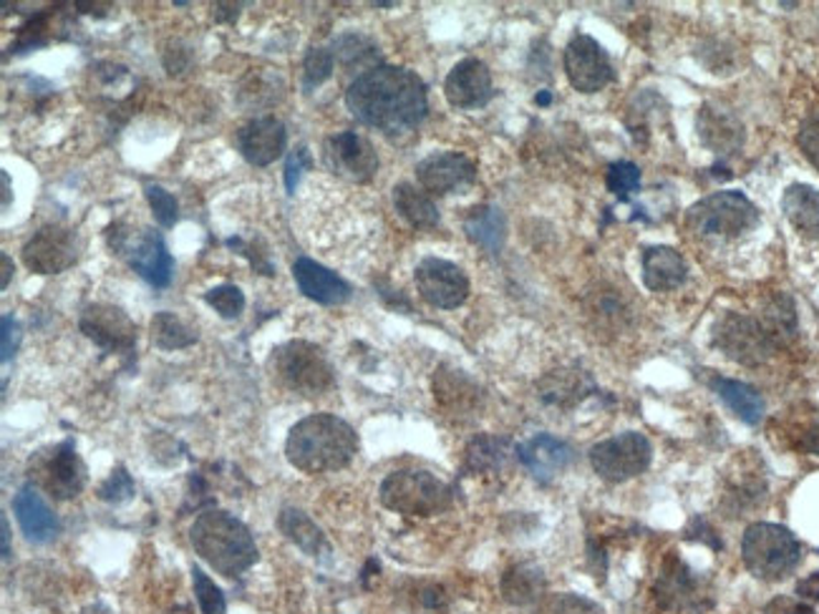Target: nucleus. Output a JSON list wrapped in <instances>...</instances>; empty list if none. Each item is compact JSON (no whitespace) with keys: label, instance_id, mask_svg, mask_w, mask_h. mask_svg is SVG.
Here are the masks:
<instances>
[{"label":"nucleus","instance_id":"obj_42","mask_svg":"<svg viewBox=\"0 0 819 614\" xmlns=\"http://www.w3.org/2000/svg\"><path fill=\"white\" fill-rule=\"evenodd\" d=\"M205 300L210 307H215L217 315H222V318H238V315L245 310V295H242L240 287L234 285H220V287H212L210 293L205 295Z\"/></svg>","mask_w":819,"mask_h":614},{"label":"nucleus","instance_id":"obj_37","mask_svg":"<svg viewBox=\"0 0 819 614\" xmlns=\"http://www.w3.org/2000/svg\"><path fill=\"white\" fill-rule=\"evenodd\" d=\"M334 58L341 61V66L346 68H365L379 58V48L371 39L359 36V33H346V36L336 41Z\"/></svg>","mask_w":819,"mask_h":614},{"label":"nucleus","instance_id":"obj_33","mask_svg":"<svg viewBox=\"0 0 819 614\" xmlns=\"http://www.w3.org/2000/svg\"><path fill=\"white\" fill-rule=\"evenodd\" d=\"M539 396L555 406H572L575 401L586 398L592 391V381L580 371H555L539 383Z\"/></svg>","mask_w":819,"mask_h":614},{"label":"nucleus","instance_id":"obj_12","mask_svg":"<svg viewBox=\"0 0 819 614\" xmlns=\"http://www.w3.org/2000/svg\"><path fill=\"white\" fill-rule=\"evenodd\" d=\"M31 471L39 484L61 502L78 496L86 486V467L78 459L74 441L58 443L48 453L39 456Z\"/></svg>","mask_w":819,"mask_h":614},{"label":"nucleus","instance_id":"obj_13","mask_svg":"<svg viewBox=\"0 0 819 614\" xmlns=\"http://www.w3.org/2000/svg\"><path fill=\"white\" fill-rule=\"evenodd\" d=\"M414 279L424 300L441 310H455L469 297V277L455 262L426 257L416 267Z\"/></svg>","mask_w":819,"mask_h":614},{"label":"nucleus","instance_id":"obj_4","mask_svg":"<svg viewBox=\"0 0 819 614\" xmlns=\"http://www.w3.org/2000/svg\"><path fill=\"white\" fill-rule=\"evenodd\" d=\"M267 365L273 381L295 396L316 398L334 388V368L324 350L305 340H291L275 348Z\"/></svg>","mask_w":819,"mask_h":614},{"label":"nucleus","instance_id":"obj_35","mask_svg":"<svg viewBox=\"0 0 819 614\" xmlns=\"http://www.w3.org/2000/svg\"><path fill=\"white\" fill-rule=\"evenodd\" d=\"M760 322L774 346L789 343V340L797 336L795 303H791L787 295H774L772 300L764 305V315Z\"/></svg>","mask_w":819,"mask_h":614},{"label":"nucleus","instance_id":"obj_3","mask_svg":"<svg viewBox=\"0 0 819 614\" xmlns=\"http://www.w3.org/2000/svg\"><path fill=\"white\" fill-rule=\"evenodd\" d=\"M189 541L197 555L222 577H240L258 561V547L248 526L220 508L197 516L189 529Z\"/></svg>","mask_w":819,"mask_h":614},{"label":"nucleus","instance_id":"obj_29","mask_svg":"<svg viewBox=\"0 0 819 614\" xmlns=\"http://www.w3.org/2000/svg\"><path fill=\"white\" fill-rule=\"evenodd\" d=\"M502 596L515 607H527L543 600L545 577L533 564H517L504 572L502 577Z\"/></svg>","mask_w":819,"mask_h":614},{"label":"nucleus","instance_id":"obj_41","mask_svg":"<svg viewBox=\"0 0 819 614\" xmlns=\"http://www.w3.org/2000/svg\"><path fill=\"white\" fill-rule=\"evenodd\" d=\"M144 195H146V201H150V207H152L156 222H160L162 227H167V230H170V227L177 224L179 205H177V199H174L167 189L160 187V184H146Z\"/></svg>","mask_w":819,"mask_h":614},{"label":"nucleus","instance_id":"obj_25","mask_svg":"<svg viewBox=\"0 0 819 614\" xmlns=\"http://www.w3.org/2000/svg\"><path fill=\"white\" fill-rule=\"evenodd\" d=\"M782 212L807 240H819V189L812 184H789L782 197Z\"/></svg>","mask_w":819,"mask_h":614},{"label":"nucleus","instance_id":"obj_2","mask_svg":"<svg viewBox=\"0 0 819 614\" xmlns=\"http://www.w3.org/2000/svg\"><path fill=\"white\" fill-rule=\"evenodd\" d=\"M359 453V436L343 418L316 414L303 418L287 434L285 456L303 473L341 471Z\"/></svg>","mask_w":819,"mask_h":614},{"label":"nucleus","instance_id":"obj_48","mask_svg":"<svg viewBox=\"0 0 819 614\" xmlns=\"http://www.w3.org/2000/svg\"><path fill=\"white\" fill-rule=\"evenodd\" d=\"M21 343V326L15 322L11 315L3 318V363L11 361V355L19 350Z\"/></svg>","mask_w":819,"mask_h":614},{"label":"nucleus","instance_id":"obj_34","mask_svg":"<svg viewBox=\"0 0 819 614\" xmlns=\"http://www.w3.org/2000/svg\"><path fill=\"white\" fill-rule=\"evenodd\" d=\"M658 600L666 610L688 607L696 600V582L681 561H670L658 584Z\"/></svg>","mask_w":819,"mask_h":614},{"label":"nucleus","instance_id":"obj_38","mask_svg":"<svg viewBox=\"0 0 819 614\" xmlns=\"http://www.w3.org/2000/svg\"><path fill=\"white\" fill-rule=\"evenodd\" d=\"M535 614H605L600 604L580 594H553L537 602Z\"/></svg>","mask_w":819,"mask_h":614},{"label":"nucleus","instance_id":"obj_52","mask_svg":"<svg viewBox=\"0 0 819 614\" xmlns=\"http://www.w3.org/2000/svg\"><path fill=\"white\" fill-rule=\"evenodd\" d=\"M11 272H13L11 257H8V254H3V283H0V287H8V279H11Z\"/></svg>","mask_w":819,"mask_h":614},{"label":"nucleus","instance_id":"obj_10","mask_svg":"<svg viewBox=\"0 0 819 614\" xmlns=\"http://www.w3.org/2000/svg\"><path fill=\"white\" fill-rule=\"evenodd\" d=\"M651 459H653L651 441L643 434L635 431L608 438V441L592 446L590 451L592 469H596L600 479L613 481V484L641 476V473L651 467Z\"/></svg>","mask_w":819,"mask_h":614},{"label":"nucleus","instance_id":"obj_46","mask_svg":"<svg viewBox=\"0 0 819 614\" xmlns=\"http://www.w3.org/2000/svg\"><path fill=\"white\" fill-rule=\"evenodd\" d=\"M310 164H313V160H310L308 149H305V146L293 149L291 156H287V162H285V187H287V191H295V184H298L301 174L308 169Z\"/></svg>","mask_w":819,"mask_h":614},{"label":"nucleus","instance_id":"obj_47","mask_svg":"<svg viewBox=\"0 0 819 614\" xmlns=\"http://www.w3.org/2000/svg\"><path fill=\"white\" fill-rule=\"evenodd\" d=\"M764 614H815L812 604L801 602V600H791V596H777L764 607Z\"/></svg>","mask_w":819,"mask_h":614},{"label":"nucleus","instance_id":"obj_20","mask_svg":"<svg viewBox=\"0 0 819 614\" xmlns=\"http://www.w3.org/2000/svg\"><path fill=\"white\" fill-rule=\"evenodd\" d=\"M517 459L525 463V469L533 473L539 484H550L553 479L568 471V467L575 459L572 449L560 438L555 436H535L533 441L517 449Z\"/></svg>","mask_w":819,"mask_h":614},{"label":"nucleus","instance_id":"obj_44","mask_svg":"<svg viewBox=\"0 0 819 614\" xmlns=\"http://www.w3.org/2000/svg\"><path fill=\"white\" fill-rule=\"evenodd\" d=\"M134 496V481L129 476L127 469H114L109 473V479L99 486V498L109 504H124Z\"/></svg>","mask_w":819,"mask_h":614},{"label":"nucleus","instance_id":"obj_50","mask_svg":"<svg viewBox=\"0 0 819 614\" xmlns=\"http://www.w3.org/2000/svg\"><path fill=\"white\" fill-rule=\"evenodd\" d=\"M799 596H819V572L799 584Z\"/></svg>","mask_w":819,"mask_h":614},{"label":"nucleus","instance_id":"obj_16","mask_svg":"<svg viewBox=\"0 0 819 614\" xmlns=\"http://www.w3.org/2000/svg\"><path fill=\"white\" fill-rule=\"evenodd\" d=\"M81 332L109 353H129L136 343V326L132 318L114 305L96 303L81 313Z\"/></svg>","mask_w":819,"mask_h":614},{"label":"nucleus","instance_id":"obj_1","mask_svg":"<svg viewBox=\"0 0 819 614\" xmlns=\"http://www.w3.org/2000/svg\"><path fill=\"white\" fill-rule=\"evenodd\" d=\"M348 109L361 124L398 136L416 129L426 117L429 99L419 76L398 66H373L346 91Z\"/></svg>","mask_w":819,"mask_h":614},{"label":"nucleus","instance_id":"obj_28","mask_svg":"<svg viewBox=\"0 0 819 614\" xmlns=\"http://www.w3.org/2000/svg\"><path fill=\"white\" fill-rule=\"evenodd\" d=\"M512 453V443L507 438L496 436H477L472 443L467 446L465 453V467L469 473H496L507 467Z\"/></svg>","mask_w":819,"mask_h":614},{"label":"nucleus","instance_id":"obj_26","mask_svg":"<svg viewBox=\"0 0 819 614\" xmlns=\"http://www.w3.org/2000/svg\"><path fill=\"white\" fill-rule=\"evenodd\" d=\"M434 396H437L439 406L457 416L469 414L479 406L477 385L461 371H449V368H439V373L434 375Z\"/></svg>","mask_w":819,"mask_h":614},{"label":"nucleus","instance_id":"obj_21","mask_svg":"<svg viewBox=\"0 0 819 614\" xmlns=\"http://www.w3.org/2000/svg\"><path fill=\"white\" fill-rule=\"evenodd\" d=\"M293 277L301 293L320 305H343L351 297V287L346 279L308 257L293 262Z\"/></svg>","mask_w":819,"mask_h":614},{"label":"nucleus","instance_id":"obj_19","mask_svg":"<svg viewBox=\"0 0 819 614\" xmlns=\"http://www.w3.org/2000/svg\"><path fill=\"white\" fill-rule=\"evenodd\" d=\"M447 101L457 109H477L492 99V74L479 58H465L444 84Z\"/></svg>","mask_w":819,"mask_h":614},{"label":"nucleus","instance_id":"obj_24","mask_svg":"<svg viewBox=\"0 0 819 614\" xmlns=\"http://www.w3.org/2000/svg\"><path fill=\"white\" fill-rule=\"evenodd\" d=\"M686 275V260L674 248H648L643 252V283L653 293L681 287Z\"/></svg>","mask_w":819,"mask_h":614},{"label":"nucleus","instance_id":"obj_53","mask_svg":"<svg viewBox=\"0 0 819 614\" xmlns=\"http://www.w3.org/2000/svg\"><path fill=\"white\" fill-rule=\"evenodd\" d=\"M8 184H11V179H8V174L3 172V207H8V195H11V189H8Z\"/></svg>","mask_w":819,"mask_h":614},{"label":"nucleus","instance_id":"obj_15","mask_svg":"<svg viewBox=\"0 0 819 614\" xmlns=\"http://www.w3.org/2000/svg\"><path fill=\"white\" fill-rule=\"evenodd\" d=\"M565 74L582 94L603 91L613 81V66L596 39L578 33L565 48Z\"/></svg>","mask_w":819,"mask_h":614},{"label":"nucleus","instance_id":"obj_31","mask_svg":"<svg viewBox=\"0 0 819 614\" xmlns=\"http://www.w3.org/2000/svg\"><path fill=\"white\" fill-rule=\"evenodd\" d=\"M394 205L398 215L406 219L408 224L416 230H432L439 224V209L434 201L424 195L422 189H416L414 184H396L394 187Z\"/></svg>","mask_w":819,"mask_h":614},{"label":"nucleus","instance_id":"obj_45","mask_svg":"<svg viewBox=\"0 0 819 614\" xmlns=\"http://www.w3.org/2000/svg\"><path fill=\"white\" fill-rule=\"evenodd\" d=\"M797 144L801 149V154L809 160V164H812L815 169H819V113L805 119V124L799 127Z\"/></svg>","mask_w":819,"mask_h":614},{"label":"nucleus","instance_id":"obj_9","mask_svg":"<svg viewBox=\"0 0 819 614\" xmlns=\"http://www.w3.org/2000/svg\"><path fill=\"white\" fill-rule=\"evenodd\" d=\"M713 346L742 365H762L769 361L774 348H777L766 336L762 322L742 313L721 315L713 326Z\"/></svg>","mask_w":819,"mask_h":614},{"label":"nucleus","instance_id":"obj_17","mask_svg":"<svg viewBox=\"0 0 819 614\" xmlns=\"http://www.w3.org/2000/svg\"><path fill=\"white\" fill-rule=\"evenodd\" d=\"M477 177V166L465 154L457 152H439L426 156L424 162L416 164V179L422 187L432 195H451L469 187Z\"/></svg>","mask_w":819,"mask_h":614},{"label":"nucleus","instance_id":"obj_39","mask_svg":"<svg viewBox=\"0 0 819 614\" xmlns=\"http://www.w3.org/2000/svg\"><path fill=\"white\" fill-rule=\"evenodd\" d=\"M192 584H195L197 604H199V610H203V614L228 612V602H225L222 590L199 567H192Z\"/></svg>","mask_w":819,"mask_h":614},{"label":"nucleus","instance_id":"obj_11","mask_svg":"<svg viewBox=\"0 0 819 614\" xmlns=\"http://www.w3.org/2000/svg\"><path fill=\"white\" fill-rule=\"evenodd\" d=\"M78 250V234L68 227L61 224H48L25 242L23 248V265L36 275H58L66 272L68 267L76 265Z\"/></svg>","mask_w":819,"mask_h":614},{"label":"nucleus","instance_id":"obj_49","mask_svg":"<svg viewBox=\"0 0 819 614\" xmlns=\"http://www.w3.org/2000/svg\"><path fill=\"white\" fill-rule=\"evenodd\" d=\"M805 451L819 456V416L812 420V426L805 434Z\"/></svg>","mask_w":819,"mask_h":614},{"label":"nucleus","instance_id":"obj_8","mask_svg":"<svg viewBox=\"0 0 819 614\" xmlns=\"http://www.w3.org/2000/svg\"><path fill=\"white\" fill-rule=\"evenodd\" d=\"M688 222L706 237H739L760 222V212L742 191H717L691 207Z\"/></svg>","mask_w":819,"mask_h":614},{"label":"nucleus","instance_id":"obj_40","mask_svg":"<svg viewBox=\"0 0 819 614\" xmlns=\"http://www.w3.org/2000/svg\"><path fill=\"white\" fill-rule=\"evenodd\" d=\"M605 184L615 197H623V199L631 197L633 191H638V187H641L638 166H635L633 162L610 164L608 174H605Z\"/></svg>","mask_w":819,"mask_h":614},{"label":"nucleus","instance_id":"obj_18","mask_svg":"<svg viewBox=\"0 0 819 614\" xmlns=\"http://www.w3.org/2000/svg\"><path fill=\"white\" fill-rule=\"evenodd\" d=\"M238 149L250 164L267 166L275 160H281L287 146V131L281 119L275 117H260L248 121L238 131Z\"/></svg>","mask_w":819,"mask_h":614},{"label":"nucleus","instance_id":"obj_43","mask_svg":"<svg viewBox=\"0 0 819 614\" xmlns=\"http://www.w3.org/2000/svg\"><path fill=\"white\" fill-rule=\"evenodd\" d=\"M334 64H336L334 51L310 48L308 56H305V64H303L305 86L313 89V86H320L324 81H328L330 74H334Z\"/></svg>","mask_w":819,"mask_h":614},{"label":"nucleus","instance_id":"obj_22","mask_svg":"<svg viewBox=\"0 0 819 614\" xmlns=\"http://www.w3.org/2000/svg\"><path fill=\"white\" fill-rule=\"evenodd\" d=\"M13 514L31 541H51L58 534V516L51 512L36 489L23 486L13 498Z\"/></svg>","mask_w":819,"mask_h":614},{"label":"nucleus","instance_id":"obj_51","mask_svg":"<svg viewBox=\"0 0 819 614\" xmlns=\"http://www.w3.org/2000/svg\"><path fill=\"white\" fill-rule=\"evenodd\" d=\"M11 557V529H8V519L3 516V559Z\"/></svg>","mask_w":819,"mask_h":614},{"label":"nucleus","instance_id":"obj_7","mask_svg":"<svg viewBox=\"0 0 819 614\" xmlns=\"http://www.w3.org/2000/svg\"><path fill=\"white\" fill-rule=\"evenodd\" d=\"M107 240L109 248L114 250L119 257H124L129 265L134 267V272H139V277H144L146 283L154 287L170 285L174 260L160 234L144 230V227L117 222L109 227Z\"/></svg>","mask_w":819,"mask_h":614},{"label":"nucleus","instance_id":"obj_5","mask_svg":"<svg viewBox=\"0 0 819 614\" xmlns=\"http://www.w3.org/2000/svg\"><path fill=\"white\" fill-rule=\"evenodd\" d=\"M742 559L756 579L777 582L795 572L801 559V547L795 534L784 526L756 522L744 531Z\"/></svg>","mask_w":819,"mask_h":614},{"label":"nucleus","instance_id":"obj_36","mask_svg":"<svg viewBox=\"0 0 819 614\" xmlns=\"http://www.w3.org/2000/svg\"><path fill=\"white\" fill-rule=\"evenodd\" d=\"M152 343L162 350H182L197 343V332L172 313H156L152 322Z\"/></svg>","mask_w":819,"mask_h":614},{"label":"nucleus","instance_id":"obj_14","mask_svg":"<svg viewBox=\"0 0 819 614\" xmlns=\"http://www.w3.org/2000/svg\"><path fill=\"white\" fill-rule=\"evenodd\" d=\"M324 160L330 172L356 184L371 182L379 172L376 149L356 131H341V134L330 136L324 149Z\"/></svg>","mask_w":819,"mask_h":614},{"label":"nucleus","instance_id":"obj_32","mask_svg":"<svg viewBox=\"0 0 819 614\" xmlns=\"http://www.w3.org/2000/svg\"><path fill=\"white\" fill-rule=\"evenodd\" d=\"M277 526H281V531L285 534V537L291 539L295 547H301L305 555L316 557L324 549H328L324 531L318 529L316 522H313L308 514L298 512V508H283Z\"/></svg>","mask_w":819,"mask_h":614},{"label":"nucleus","instance_id":"obj_6","mask_svg":"<svg viewBox=\"0 0 819 614\" xmlns=\"http://www.w3.org/2000/svg\"><path fill=\"white\" fill-rule=\"evenodd\" d=\"M381 504L404 516H434L451 504V489L429 471H394L383 479Z\"/></svg>","mask_w":819,"mask_h":614},{"label":"nucleus","instance_id":"obj_30","mask_svg":"<svg viewBox=\"0 0 819 614\" xmlns=\"http://www.w3.org/2000/svg\"><path fill=\"white\" fill-rule=\"evenodd\" d=\"M465 232L469 240L487 252H496L504 244V234H507V224L504 217L496 207L482 205L474 207L472 212L465 217Z\"/></svg>","mask_w":819,"mask_h":614},{"label":"nucleus","instance_id":"obj_23","mask_svg":"<svg viewBox=\"0 0 819 614\" xmlns=\"http://www.w3.org/2000/svg\"><path fill=\"white\" fill-rule=\"evenodd\" d=\"M699 136L711 152L734 154L744 144V127L731 111L703 107L699 113Z\"/></svg>","mask_w":819,"mask_h":614},{"label":"nucleus","instance_id":"obj_27","mask_svg":"<svg viewBox=\"0 0 819 614\" xmlns=\"http://www.w3.org/2000/svg\"><path fill=\"white\" fill-rule=\"evenodd\" d=\"M721 403L734 414L739 420H744L749 426H756L764 418V398L762 393L752 388L749 383L731 381V379H717L711 383Z\"/></svg>","mask_w":819,"mask_h":614}]
</instances>
